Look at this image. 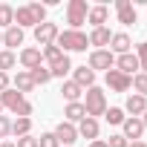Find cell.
<instances>
[{"label": "cell", "mask_w": 147, "mask_h": 147, "mask_svg": "<svg viewBox=\"0 0 147 147\" xmlns=\"http://www.w3.org/2000/svg\"><path fill=\"white\" fill-rule=\"evenodd\" d=\"M0 104H3V110H9V113H15L18 118H32V113H35V107H32V101H26V95H20L18 90H6V92H0Z\"/></svg>", "instance_id": "cell-1"}, {"label": "cell", "mask_w": 147, "mask_h": 147, "mask_svg": "<svg viewBox=\"0 0 147 147\" xmlns=\"http://www.w3.org/2000/svg\"><path fill=\"white\" fill-rule=\"evenodd\" d=\"M55 46H58L63 55H66V52H87L90 38H87V32H78V29H63V32L58 35Z\"/></svg>", "instance_id": "cell-2"}, {"label": "cell", "mask_w": 147, "mask_h": 147, "mask_svg": "<svg viewBox=\"0 0 147 147\" xmlns=\"http://www.w3.org/2000/svg\"><path fill=\"white\" fill-rule=\"evenodd\" d=\"M81 104L87 110V118H98V115L107 113V92L101 87H90V90H84V101Z\"/></svg>", "instance_id": "cell-3"}, {"label": "cell", "mask_w": 147, "mask_h": 147, "mask_svg": "<svg viewBox=\"0 0 147 147\" xmlns=\"http://www.w3.org/2000/svg\"><path fill=\"white\" fill-rule=\"evenodd\" d=\"M87 15H90V3L87 0H69L66 3V23H69V29L81 32V26L87 23Z\"/></svg>", "instance_id": "cell-4"}, {"label": "cell", "mask_w": 147, "mask_h": 147, "mask_svg": "<svg viewBox=\"0 0 147 147\" xmlns=\"http://www.w3.org/2000/svg\"><path fill=\"white\" fill-rule=\"evenodd\" d=\"M87 66H90L92 72H110V69L115 66V55H113L110 49H92L90 58H87Z\"/></svg>", "instance_id": "cell-5"}, {"label": "cell", "mask_w": 147, "mask_h": 147, "mask_svg": "<svg viewBox=\"0 0 147 147\" xmlns=\"http://www.w3.org/2000/svg\"><path fill=\"white\" fill-rule=\"evenodd\" d=\"M58 35H61V29H58V23H52V20L35 26V40H38L40 49H43V46H52V43L58 40Z\"/></svg>", "instance_id": "cell-6"}, {"label": "cell", "mask_w": 147, "mask_h": 147, "mask_svg": "<svg viewBox=\"0 0 147 147\" xmlns=\"http://www.w3.org/2000/svg\"><path fill=\"white\" fill-rule=\"evenodd\" d=\"M104 84H107L113 92H127V90L133 87V78H130V75H124V72H118V69L113 66L110 72H104Z\"/></svg>", "instance_id": "cell-7"}, {"label": "cell", "mask_w": 147, "mask_h": 147, "mask_svg": "<svg viewBox=\"0 0 147 147\" xmlns=\"http://www.w3.org/2000/svg\"><path fill=\"white\" fill-rule=\"evenodd\" d=\"M52 133H55L58 144H63V147H72V144L78 141V127H75V124H69V121H58Z\"/></svg>", "instance_id": "cell-8"}, {"label": "cell", "mask_w": 147, "mask_h": 147, "mask_svg": "<svg viewBox=\"0 0 147 147\" xmlns=\"http://www.w3.org/2000/svg\"><path fill=\"white\" fill-rule=\"evenodd\" d=\"M18 61H20V66L29 72V69H35V66H40L43 63V55H40V46H23L20 52H18Z\"/></svg>", "instance_id": "cell-9"}, {"label": "cell", "mask_w": 147, "mask_h": 147, "mask_svg": "<svg viewBox=\"0 0 147 147\" xmlns=\"http://www.w3.org/2000/svg\"><path fill=\"white\" fill-rule=\"evenodd\" d=\"M115 15H118L121 26H136V20H138V12H136V6L130 0H118L115 3Z\"/></svg>", "instance_id": "cell-10"}, {"label": "cell", "mask_w": 147, "mask_h": 147, "mask_svg": "<svg viewBox=\"0 0 147 147\" xmlns=\"http://www.w3.org/2000/svg\"><path fill=\"white\" fill-rule=\"evenodd\" d=\"M130 46H133V38H130L127 32H113V38H110V46H107V49H110V52L118 58V55H127V52H133Z\"/></svg>", "instance_id": "cell-11"}, {"label": "cell", "mask_w": 147, "mask_h": 147, "mask_svg": "<svg viewBox=\"0 0 147 147\" xmlns=\"http://www.w3.org/2000/svg\"><path fill=\"white\" fill-rule=\"evenodd\" d=\"M121 136H124L127 141H141V136H144V124H141V118L127 115L124 124H121Z\"/></svg>", "instance_id": "cell-12"}, {"label": "cell", "mask_w": 147, "mask_h": 147, "mask_svg": "<svg viewBox=\"0 0 147 147\" xmlns=\"http://www.w3.org/2000/svg\"><path fill=\"white\" fill-rule=\"evenodd\" d=\"M72 81H75L81 90H90V87H95V72L84 63V66H72Z\"/></svg>", "instance_id": "cell-13"}, {"label": "cell", "mask_w": 147, "mask_h": 147, "mask_svg": "<svg viewBox=\"0 0 147 147\" xmlns=\"http://www.w3.org/2000/svg\"><path fill=\"white\" fill-rule=\"evenodd\" d=\"M121 110H124V113H130L133 118H141V115L147 113V98L133 92V95H127V101H124V107H121Z\"/></svg>", "instance_id": "cell-14"}, {"label": "cell", "mask_w": 147, "mask_h": 147, "mask_svg": "<svg viewBox=\"0 0 147 147\" xmlns=\"http://www.w3.org/2000/svg\"><path fill=\"white\" fill-rule=\"evenodd\" d=\"M115 69L118 72H124V75H136V72H141V66H138V58L133 55V52H127V55H118L115 58Z\"/></svg>", "instance_id": "cell-15"}, {"label": "cell", "mask_w": 147, "mask_h": 147, "mask_svg": "<svg viewBox=\"0 0 147 147\" xmlns=\"http://www.w3.org/2000/svg\"><path fill=\"white\" fill-rule=\"evenodd\" d=\"M12 90H18L20 95H26V92L35 90V81H32V75H29L26 69H18L15 75H12Z\"/></svg>", "instance_id": "cell-16"}, {"label": "cell", "mask_w": 147, "mask_h": 147, "mask_svg": "<svg viewBox=\"0 0 147 147\" xmlns=\"http://www.w3.org/2000/svg\"><path fill=\"white\" fill-rule=\"evenodd\" d=\"M23 38H26V32H23L20 26H9V29L3 32V46H6L9 52H15L18 46H23Z\"/></svg>", "instance_id": "cell-17"}, {"label": "cell", "mask_w": 147, "mask_h": 147, "mask_svg": "<svg viewBox=\"0 0 147 147\" xmlns=\"http://www.w3.org/2000/svg\"><path fill=\"white\" fill-rule=\"evenodd\" d=\"M78 127V138H87V141H95L98 138V133H101V124H98V118H84L81 124H75Z\"/></svg>", "instance_id": "cell-18"}, {"label": "cell", "mask_w": 147, "mask_h": 147, "mask_svg": "<svg viewBox=\"0 0 147 147\" xmlns=\"http://www.w3.org/2000/svg\"><path fill=\"white\" fill-rule=\"evenodd\" d=\"M84 118H87V110H84L81 101H72V104L63 107V121H69V124H81Z\"/></svg>", "instance_id": "cell-19"}, {"label": "cell", "mask_w": 147, "mask_h": 147, "mask_svg": "<svg viewBox=\"0 0 147 147\" xmlns=\"http://www.w3.org/2000/svg\"><path fill=\"white\" fill-rule=\"evenodd\" d=\"M87 38H90V46H95V49H107V46H110L113 32H110L107 26H98V29H92Z\"/></svg>", "instance_id": "cell-20"}, {"label": "cell", "mask_w": 147, "mask_h": 147, "mask_svg": "<svg viewBox=\"0 0 147 147\" xmlns=\"http://www.w3.org/2000/svg\"><path fill=\"white\" fill-rule=\"evenodd\" d=\"M107 18H110V9L101 3V6H90V15H87V23H92V29L98 26H107Z\"/></svg>", "instance_id": "cell-21"}, {"label": "cell", "mask_w": 147, "mask_h": 147, "mask_svg": "<svg viewBox=\"0 0 147 147\" xmlns=\"http://www.w3.org/2000/svg\"><path fill=\"white\" fill-rule=\"evenodd\" d=\"M61 95H63V101H66V104H72V101H81L84 90H81L75 81L69 78V81H63V84H61Z\"/></svg>", "instance_id": "cell-22"}, {"label": "cell", "mask_w": 147, "mask_h": 147, "mask_svg": "<svg viewBox=\"0 0 147 147\" xmlns=\"http://www.w3.org/2000/svg\"><path fill=\"white\" fill-rule=\"evenodd\" d=\"M15 26H20V29H35L38 23H35V18H32V12H29V6H18L15 9Z\"/></svg>", "instance_id": "cell-23"}, {"label": "cell", "mask_w": 147, "mask_h": 147, "mask_svg": "<svg viewBox=\"0 0 147 147\" xmlns=\"http://www.w3.org/2000/svg\"><path fill=\"white\" fill-rule=\"evenodd\" d=\"M49 72H52V78H61V81H63L69 72H72V61H69V55H63L58 63H52V66H49Z\"/></svg>", "instance_id": "cell-24"}, {"label": "cell", "mask_w": 147, "mask_h": 147, "mask_svg": "<svg viewBox=\"0 0 147 147\" xmlns=\"http://www.w3.org/2000/svg\"><path fill=\"white\" fill-rule=\"evenodd\" d=\"M12 136H15V138L32 136V118H15V121H12Z\"/></svg>", "instance_id": "cell-25"}, {"label": "cell", "mask_w": 147, "mask_h": 147, "mask_svg": "<svg viewBox=\"0 0 147 147\" xmlns=\"http://www.w3.org/2000/svg\"><path fill=\"white\" fill-rule=\"evenodd\" d=\"M104 118H107V124H113V127H121V124H124V118H127V113H124L121 107H107Z\"/></svg>", "instance_id": "cell-26"}, {"label": "cell", "mask_w": 147, "mask_h": 147, "mask_svg": "<svg viewBox=\"0 0 147 147\" xmlns=\"http://www.w3.org/2000/svg\"><path fill=\"white\" fill-rule=\"evenodd\" d=\"M9 26H15V9L9 3H0V29L6 32Z\"/></svg>", "instance_id": "cell-27"}, {"label": "cell", "mask_w": 147, "mask_h": 147, "mask_svg": "<svg viewBox=\"0 0 147 147\" xmlns=\"http://www.w3.org/2000/svg\"><path fill=\"white\" fill-rule=\"evenodd\" d=\"M29 75H32V81H35V87L38 84H49L52 81V72H49V66H35V69H29Z\"/></svg>", "instance_id": "cell-28"}, {"label": "cell", "mask_w": 147, "mask_h": 147, "mask_svg": "<svg viewBox=\"0 0 147 147\" xmlns=\"http://www.w3.org/2000/svg\"><path fill=\"white\" fill-rule=\"evenodd\" d=\"M18 66V55L9 52V49H0V72H9Z\"/></svg>", "instance_id": "cell-29"}, {"label": "cell", "mask_w": 147, "mask_h": 147, "mask_svg": "<svg viewBox=\"0 0 147 147\" xmlns=\"http://www.w3.org/2000/svg\"><path fill=\"white\" fill-rule=\"evenodd\" d=\"M40 55H43V61H46L49 66H52V63H58V61L63 58V52H61L55 43H52V46H43V49H40Z\"/></svg>", "instance_id": "cell-30"}, {"label": "cell", "mask_w": 147, "mask_h": 147, "mask_svg": "<svg viewBox=\"0 0 147 147\" xmlns=\"http://www.w3.org/2000/svg\"><path fill=\"white\" fill-rule=\"evenodd\" d=\"M130 90H136V95L147 98V75H144V72H136V75H133V87Z\"/></svg>", "instance_id": "cell-31"}, {"label": "cell", "mask_w": 147, "mask_h": 147, "mask_svg": "<svg viewBox=\"0 0 147 147\" xmlns=\"http://www.w3.org/2000/svg\"><path fill=\"white\" fill-rule=\"evenodd\" d=\"M136 58H138V66H141V72L147 75V40H141V43H136V52H133Z\"/></svg>", "instance_id": "cell-32"}, {"label": "cell", "mask_w": 147, "mask_h": 147, "mask_svg": "<svg viewBox=\"0 0 147 147\" xmlns=\"http://www.w3.org/2000/svg\"><path fill=\"white\" fill-rule=\"evenodd\" d=\"M26 6H29V12H32V18H35L38 26L46 23V6H43V3H26Z\"/></svg>", "instance_id": "cell-33"}, {"label": "cell", "mask_w": 147, "mask_h": 147, "mask_svg": "<svg viewBox=\"0 0 147 147\" xmlns=\"http://www.w3.org/2000/svg\"><path fill=\"white\" fill-rule=\"evenodd\" d=\"M38 147H61V144H58L55 133H40V138H38Z\"/></svg>", "instance_id": "cell-34"}, {"label": "cell", "mask_w": 147, "mask_h": 147, "mask_svg": "<svg viewBox=\"0 0 147 147\" xmlns=\"http://www.w3.org/2000/svg\"><path fill=\"white\" fill-rule=\"evenodd\" d=\"M104 141H107V147H127V144H130L121 133H113V136H110V138H104Z\"/></svg>", "instance_id": "cell-35"}, {"label": "cell", "mask_w": 147, "mask_h": 147, "mask_svg": "<svg viewBox=\"0 0 147 147\" xmlns=\"http://www.w3.org/2000/svg\"><path fill=\"white\" fill-rule=\"evenodd\" d=\"M9 136H12V118L0 115V138H9Z\"/></svg>", "instance_id": "cell-36"}, {"label": "cell", "mask_w": 147, "mask_h": 147, "mask_svg": "<svg viewBox=\"0 0 147 147\" xmlns=\"http://www.w3.org/2000/svg\"><path fill=\"white\" fill-rule=\"evenodd\" d=\"M15 147H38V138L35 136H23V138L15 141Z\"/></svg>", "instance_id": "cell-37"}, {"label": "cell", "mask_w": 147, "mask_h": 147, "mask_svg": "<svg viewBox=\"0 0 147 147\" xmlns=\"http://www.w3.org/2000/svg\"><path fill=\"white\" fill-rule=\"evenodd\" d=\"M12 87V78H9V72H0V92H6Z\"/></svg>", "instance_id": "cell-38"}, {"label": "cell", "mask_w": 147, "mask_h": 147, "mask_svg": "<svg viewBox=\"0 0 147 147\" xmlns=\"http://www.w3.org/2000/svg\"><path fill=\"white\" fill-rule=\"evenodd\" d=\"M90 147H107V141L104 138H95V141H90Z\"/></svg>", "instance_id": "cell-39"}, {"label": "cell", "mask_w": 147, "mask_h": 147, "mask_svg": "<svg viewBox=\"0 0 147 147\" xmlns=\"http://www.w3.org/2000/svg\"><path fill=\"white\" fill-rule=\"evenodd\" d=\"M127 147H147V141H144V138H141V141H130Z\"/></svg>", "instance_id": "cell-40"}, {"label": "cell", "mask_w": 147, "mask_h": 147, "mask_svg": "<svg viewBox=\"0 0 147 147\" xmlns=\"http://www.w3.org/2000/svg\"><path fill=\"white\" fill-rule=\"evenodd\" d=\"M0 147H15V141H0Z\"/></svg>", "instance_id": "cell-41"}, {"label": "cell", "mask_w": 147, "mask_h": 147, "mask_svg": "<svg viewBox=\"0 0 147 147\" xmlns=\"http://www.w3.org/2000/svg\"><path fill=\"white\" fill-rule=\"evenodd\" d=\"M141 124H144V130H147V113H144V115H141Z\"/></svg>", "instance_id": "cell-42"}, {"label": "cell", "mask_w": 147, "mask_h": 147, "mask_svg": "<svg viewBox=\"0 0 147 147\" xmlns=\"http://www.w3.org/2000/svg\"><path fill=\"white\" fill-rule=\"evenodd\" d=\"M0 46H3V32H0Z\"/></svg>", "instance_id": "cell-43"}, {"label": "cell", "mask_w": 147, "mask_h": 147, "mask_svg": "<svg viewBox=\"0 0 147 147\" xmlns=\"http://www.w3.org/2000/svg\"><path fill=\"white\" fill-rule=\"evenodd\" d=\"M0 115H3V104H0Z\"/></svg>", "instance_id": "cell-44"}]
</instances>
